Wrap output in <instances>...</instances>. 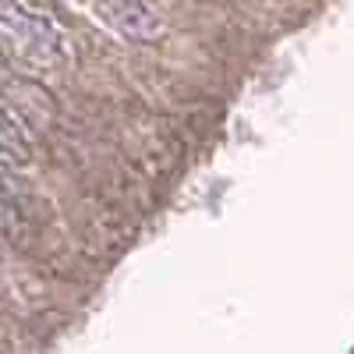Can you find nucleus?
<instances>
[{"label":"nucleus","mask_w":354,"mask_h":354,"mask_svg":"<svg viewBox=\"0 0 354 354\" xmlns=\"http://www.w3.org/2000/svg\"><path fill=\"white\" fill-rule=\"evenodd\" d=\"M96 18L110 28L113 36H121L124 43L149 46L163 36V18L138 0H113V4H96Z\"/></svg>","instance_id":"f257e3e1"},{"label":"nucleus","mask_w":354,"mask_h":354,"mask_svg":"<svg viewBox=\"0 0 354 354\" xmlns=\"http://www.w3.org/2000/svg\"><path fill=\"white\" fill-rule=\"evenodd\" d=\"M0 25H8L11 32L21 39V46L36 57H53L57 50V32L53 25L39 15H28L21 4H0Z\"/></svg>","instance_id":"f03ea898"},{"label":"nucleus","mask_w":354,"mask_h":354,"mask_svg":"<svg viewBox=\"0 0 354 354\" xmlns=\"http://www.w3.org/2000/svg\"><path fill=\"white\" fill-rule=\"evenodd\" d=\"M0 156H4V160H18V163L28 156L25 138H21V131L15 124V117L4 106H0Z\"/></svg>","instance_id":"7ed1b4c3"}]
</instances>
